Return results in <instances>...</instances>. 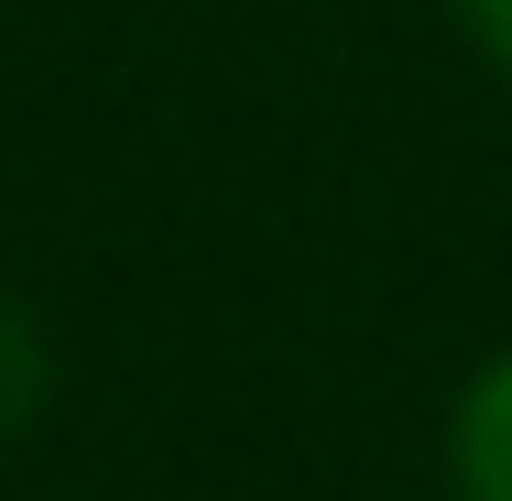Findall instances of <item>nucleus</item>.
<instances>
[{"label": "nucleus", "mask_w": 512, "mask_h": 501, "mask_svg": "<svg viewBox=\"0 0 512 501\" xmlns=\"http://www.w3.org/2000/svg\"><path fill=\"white\" fill-rule=\"evenodd\" d=\"M458 491L512 501V360H491L469 382V403H458Z\"/></svg>", "instance_id": "f257e3e1"}, {"label": "nucleus", "mask_w": 512, "mask_h": 501, "mask_svg": "<svg viewBox=\"0 0 512 501\" xmlns=\"http://www.w3.org/2000/svg\"><path fill=\"white\" fill-rule=\"evenodd\" d=\"M33 393H44V360H33V338H22L11 316H0V436H11L22 414H33Z\"/></svg>", "instance_id": "f03ea898"}, {"label": "nucleus", "mask_w": 512, "mask_h": 501, "mask_svg": "<svg viewBox=\"0 0 512 501\" xmlns=\"http://www.w3.org/2000/svg\"><path fill=\"white\" fill-rule=\"evenodd\" d=\"M469 33H480L491 66H512V0H469Z\"/></svg>", "instance_id": "7ed1b4c3"}]
</instances>
